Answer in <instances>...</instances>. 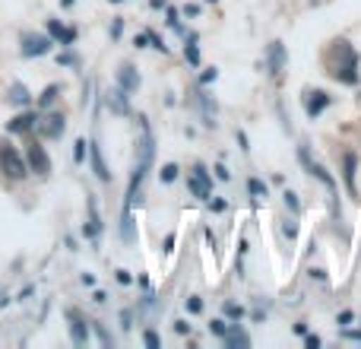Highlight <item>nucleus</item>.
Masks as SVG:
<instances>
[{"label": "nucleus", "mask_w": 361, "mask_h": 349, "mask_svg": "<svg viewBox=\"0 0 361 349\" xmlns=\"http://www.w3.org/2000/svg\"><path fill=\"white\" fill-rule=\"evenodd\" d=\"M324 67H326V73L336 83H343V86H358V80H361V73H358L361 57H358V51L352 48L349 38L330 42V48H326V54H324Z\"/></svg>", "instance_id": "obj_1"}, {"label": "nucleus", "mask_w": 361, "mask_h": 349, "mask_svg": "<svg viewBox=\"0 0 361 349\" xmlns=\"http://www.w3.org/2000/svg\"><path fill=\"white\" fill-rule=\"evenodd\" d=\"M0 174L6 181H25L29 178V165H25L23 150L10 143V140H0Z\"/></svg>", "instance_id": "obj_2"}, {"label": "nucleus", "mask_w": 361, "mask_h": 349, "mask_svg": "<svg viewBox=\"0 0 361 349\" xmlns=\"http://www.w3.org/2000/svg\"><path fill=\"white\" fill-rule=\"evenodd\" d=\"M54 48V38L48 35V32H23L19 35V54L25 57V61H35V57H44L48 51Z\"/></svg>", "instance_id": "obj_3"}, {"label": "nucleus", "mask_w": 361, "mask_h": 349, "mask_svg": "<svg viewBox=\"0 0 361 349\" xmlns=\"http://www.w3.org/2000/svg\"><path fill=\"white\" fill-rule=\"evenodd\" d=\"M63 131H67V114H63V112H54V108H48V112L38 114L35 134L42 140H61Z\"/></svg>", "instance_id": "obj_4"}, {"label": "nucleus", "mask_w": 361, "mask_h": 349, "mask_svg": "<svg viewBox=\"0 0 361 349\" xmlns=\"http://www.w3.org/2000/svg\"><path fill=\"white\" fill-rule=\"evenodd\" d=\"M25 156V165H29V174H38V178H48L51 174V156L44 153V146L38 140H29L23 150Z\"/></svg>", "instance_id": "obj_5"}, {"label": "nucleus", "mask_w": 361, "mask_h": 349, "mask_svg": "<svg viewBox=\"0 0 361 349\" xmlns=\"http://www.w3.org/2000/svg\"><path fill=\"white\" fill-rule=\"evenodd\" d=\"M63 321H67L70 340H73L76 346H86V343H89V321L82 318L76 308H67V312H63Z\"/></svg>", "instance_id": "obj_6"}, {"label": "nucleus", "mask_w": 361, "mask_h": 349, "mask_svg": "<svg viewBox=\"0 0 361 349\" xmlns=\"http://www.w3.org/2000/svg\"><path fill=\"white\" fill-rule=\"evenodd\" d=\"M298 159H301V165H305V172L311 174V178H317L320 184L326 187V191H336V178H333V174L326 172L320 162H314V159H311V153H307L305 146H301V150H298Z\"/></svg>", "instance_id": "obj_7"}, {"label": "nucleus", "mask_w": 361, "mask_h": 349, "mask_svg": "<svg viewBox=\"0 0 361 349\" xmlns=\"http://www.w3.org/2000/svg\"><path fill=\"white\" fill-rule=\"evenodd\" d=\"M35 124H38V114H35V112H29V108H23L19 114H13V118L6 121V131L29 137V134H35Z\"/></svg>", "instance_id": "obj_8"}, {"label": "nucleus", "mask_w": 361, "mask_h": 349, "mask_svg": "<svg viewBox=\"0 0 361 349\" xmlns=\"http://www.w3.org/2000/svg\"><path fill=\"white\" fill-rule=\"evenodd\" d=\"M326 108H330V93H324V89H307V93H305L307 118H320Z\"/></svg>", "instance_id": "obj_9"}, {"label": "nucleus", "mask_w": 361, "mask_h": 349, "mask_svg": "<svg viewBox=\"0 0 361 349\" xmlns=\"http://www.w3.org/2000/svg\"><path fill=\"white\" fill-rule=\"evenodd\" d=\"M286 61H288L286 45H282V42L269 45V48H267V70H269V76H279L282 70H286Z\"/></svg>", "instance_id": "obj_10"}, {"label": "nucleus", "mask_w": 361, "mask_h": 349, "mask_svg": "<svg viewBox=\"0 0 361 349\" xmlns=\"http://www.w3.org/2000/svg\"><path fill=\"white\" fill-rule=\"evenodd\" d=\"M105 102H108V108H111L114 114H121V118H127V114H130V93H124L121 86L108 89Z\"/></svg>", "instance_id": "obj_11"}, {"label": "nucleus", "mask_w": 361, "mask_h": 349, "mask_svg": "<svg viewBox=\"0 0 361 349\" xmlns=\"http://www.w3.org/2000/svg\"><path fill=\"white\" fill-rule=\"evenodd\" d=\"M48 35L54 38V45H63V48H70V45L76 42V29H67V25L54 16H48Z\"/></svg>", "instance_id": "obj_12"}, {"label": "nucleus", "mask_w": 361, "mask_h": 349, "mask_svg": "<svg viewBox=\"0 0 361 349\" xmlns=\"http://www.w3.org/2000/svg\"><path fill=\"white\" fill-rule=\"evenodd\" d=\"M140 83H143V80H140L137 67H133V64H121V67H118V86L124 89V93L133 95L140 89Z\"/></svg>", "instance_id": "obj_13"}, {"label": "nucleus", "mask_w": 361, "mask_h": 349, "mask_svg": "<svg viewBox=\"0 0 361 349\" xmlns=\"http://www.w3.org/2000/svg\"><path fill=\"white\" fill-rule=\"evenodd\" d=\"M89 159H92V172L99 174V181L102 184H108V181H111V172H108V162H105V156H102V146L95 143H89Z\"/></svg>", "instance_id": "obj_14"}, {"label": "nucleus", "mask_w": 361, "mask_h": 349, "mask_svg": "<svg viewBox=\"0 0 361 349\" xmlns=\"http://www.w3.org/2000/svg\"><path fill=\"white\" fill-rule=\"evenodd\" d=\"M6 102H10L13 108H29L32 105V93L25 83H10V89H6Z\"/></svg>", "instance_id": "obj_15"}, {"label": "nucleus", "mask_w": 361, "mask_h": 349, "mask_svg": "<svg viewBox=\"0 0 361 349\" xmlns=\"http://www.w3.org/2000/svg\"><path fill=\"white\" fill-rule=\"evenodd\" d=\"M197 102H200V114H203V124H206V127H216V114H219L216 99H212L209 93H203V89H200V93H197Z\"/></svg>", "instance_id": "obj_16"}, {"label": "nucleus", "mask_w": 361, "mask_h": 349, "mask_svg": "<svg viewBox=\"0 0 361 349\" xmlns=\"http://www.w3.org/2000/svg\"><path fill=\"white\" fill-rule=\"evenodd\" d=\"M355 172H358V156H355V153H345V156H343V178H345V187H349V194H358Z\"/></svg>", "instance_id": "obj_17"}, {"label": "nucleus", "mask_w": 361, "mask_h": 349, "mask_svg": "<svg viewBox=\"0 0 361 349\" xmlns=\"http://www.w3.org/2000/svg\"><path fill=\"white\" fill-rule=\"evenodd\" d=\"M61 89H63L61 83H51V86H44V93L38 95V108H42V112H48V108L57 102V95H61Z\"/></svg>", "instance_id": "obj_18"}, {"label": "nucleus", "mask_w": 361, "mask_h": 349, "mask_svg": "<svg viewBox=\"0 0 361 349\" xmlns=\"http://www.w3.org/2000/svg\"><path fill=\"white\" fill-rule=\"evenodd\" d=\"M121 238H124V242H137V229H133V210H121Z\"/></svg>", "instance_id": "obj_19"}, {"label": "nucleus", "mask_w": 361, "mask_h": 349, "mask_svg": "<svg viewBox=\"0 0 361 349\" xmlns=\"http://www.w3.org/2000/svg\"><path fill=\"white\" fill-rule=\"evenodd\" d=\"M187 187H190V194H193L197 200H209V194H212V184L200 181L197 174H190V178H187Z\"/></svg>", "instance_id": "obj_20"}, {"label": "nucleus", "mask_w": 361, "mask_h": 349, "mask_svg": "<svg viewBox=\"0 0 361 349\" xmlns=\"http://www.w3.org/2000/svg\"><path fill=\"white\" fill-rule=\"evenodd\" d=\"M225 346H231V349H238V346H250V337L244 331H238V324H231L228 327V333H225Z\"/></svg>", "instance_id": "obj_21"}, {"label": "nucleus", "mask_w": 361, "mask_h": 349, "mask_svg": "<svg viewBox=\"0 0 361 349\" xmlns=\"http://www.w3.org/2000/svg\"><path fill=\"white\" fill-rule=\"evenodd\" d=\"M184 57H187V64L190 67H200V48H197V35H187V45H184Z\"/></svg>", "instance_id": "obj_22"}, {"label": "nucleus", "mask_w": 361, "mask_h": 349, "mask_svg": "<svg viewBox=\"0 0 361 349\" xmlns=\"http://www.w3.org/2000/svg\"><path fill=\"white\" fill-rule=\"evenodd\" d=\"M282 235L288 238V242H295V238H298V223H295V216L292 219H282Z\"/></svg>", "instance_id": "obj_23"}, {"label": "nucleus", "mask_w": 361, "mask_h": 349, "mask_svg": "<svg viewBox=\"0 0 361 349\" xmlns=\"http://www.w3.org/2000/svg\"><path fill=\"white\" fill-rule=\"evenodd\" d=\"M92 333H95V337H99V343H102V346H114V337L105 331V327L99 324V321H95V324H92Z\"/></svg>", "instance_id": "obj_24"}, {"label": "nucleus", "mask_w": 361, "mask_h": 349, "mask_svg": "<svg viewBox=\"0 0 361 349\" xmlns=\"http://www.w3.org/2000/svg\"><path fill=\"white\" fill-rule=\"evenodd\" d=\"M247 191L254 194L257 200H260V197H267V194H269V191H267V184H263L260 178H250V181H247Z\"/></svg>", "instance_id": "obj_25"}, {"label": "nucleus", "mask_w": 361, "mask_h": 349, "mask_svg": "<svg viewBox=\"0 0 361 349\" xmlns=\"http://www.w3.org/2000/svg\"><path fill=\"white\" fill-rule=\"evenodd\" d=\"M222 312H225V318H231V321H241V318H244V308L235 305V302H225Z\"/></svg>", "instance_id": "obj_26"}, {"label": "nucleus", "mask_w": 361, "mask_h": 349, "mask_svg": "<svg viewBox=\"0 0 361 349\" xmlns=\"http://www.w3.org/2000/svg\"><path fill=\"white\" fill-rule=\"evenodd\" d=\"M178 172H180L178 165H175V162H169V165H165L162 172H159V178H162V184H171V181L178 178Z\"/></svg>", "instance_id": "obj_27"}, {"label": "nucleus", "mask_w": 361, "mask_h": 349, "mask_svg": "<svg viewBox=\"0 0 361 349\" xmlns=\"http://www.w3.org/2000/svg\"><path fill=\"white\" fill-rule=\"evenodd\" d=\"M282 200H286V206H288V210H292V216H298V213H301V203H298V194L286 191V194H282Z\"/></svg>", "instance_id": "obj_28"}, {"label": "nucleus", "mask_w": 361, "mask_h": 349, "mask_svg": "<svg viewBox=\"0 0 361 349\" xmlns=\"http://www.w3.org/2000/svg\"><path fill=\"white\" fill-rule=\"evenodd\" d=\"M86 153H89V143H86V140H76V146H73V159H76V162H82V159H86Z\"/></svg>", "instance_id": "obj_29"}, {"label": "nucleus", "mask_w": 361, "mask_h": 349, "mask_svg": "<svg viewBox=\"0 0 361 349\" xmlns=\"http://www.w3.org/2000/svg\"><path fill=\"white\" fill-rule=\"evenodd\" d=\"M57 64H63V67H80V57L70 54V51H63V54L57 57Z\"/></svg>", "instance_id": "obj_30"}, {"label": "nucleus", "mask_w": 361, "mask_h": 349, "mask_svg": "<svg viewBox=\"0 0 361 349\" xmlns=\"http://www.w3.org/2000/svg\"><path fill=\"white\" fill-rule=\"evenodd\" d=\"M143 343L149 346V349H159V346H162V340H159L156 331H146V333H143Z\"/></svg>", "instance_id": "obj_31"}, {"label": "nucleus", "mask_w": 361, "mask_h": 349, "mask_svg": "<svg viewBox=\"0 0 361 349\" xmlns=\"http://www.w3.org/2000/svg\"><path fill=\"white\" fill-rule=\"evenodd\" d=\"M146 35H149V45H152V48H156V51H162V54H169V45H165L162 38L156 35V32H146Z\"/></svg>", "instance_id": "obj_32"}, {"label": "nucleus", "mask_w": 361, "mask_h": 349, "mask_svg": "<svg viewBox=\"0 0 361 349\" xmlns=\"http://www.w3.org/2000/svg\"><path fill=\"white\" fill-rule=\"evenodd\" d=\"M187 312L200 314V312H203V299H200V295H190V299H187Z\"/></svg>", "instance_id": "obj_33"}, {"label": "nucleus", "mask_w": 361, "mask_h": 349, "mask_svg": "<svg viewBox=\"0 0 361 349\" xmlns=\"http://www.w3.org/2000/svg\"><path fill=\"white\" fill-rule=\"evenodd\" d=\"M209 333H216V337L225 340V333H228V324H225V321H212V324H209Z\"/></svg>", "instance_id": "obj_34"}, {"label": "nucleus", "mask_w": 361, "mask_h": 349, "mask_svg": "<svg viewBox=\"0 0 361 349\" xmlns=\"http://www.w3.org/2000/svg\"><path fill=\"white\" fill-rule=\"evenodd\" d=\"M114 280H118L121 286H130V283H133V273H130V270H114Z\"/></svg>", "instance_id": "obj_35"}, {"label": "nucleus", "mask_w": 361, "mask_h": 349, "mask_svg": "<svg viewBox=\"0 0 361 349\" xmlns=\"http://www.w3.org/2000/svg\"><path fill=\"white\" fill-rule=\"evenodd\" d=\"M190 172H193V174H197V178H200V181H206V184H212V174H209V172H206V165H200V162H197V165H193V169H190Z\"/></svg>", "instance_id": "obj_36"}, {"label": "nucleus", "mask_w": 361, "mask_h": 349, "mask_svg": "<svg viewBox=\"0 0 361 349\" xmlns=\"http://www.w3.org/2000/svg\"><path fill=\"white\" fill-rule=\"evenodd\" d=\"M216 76H219V70H216V67L203 70V76H200V86H209V83H216Z\"/></svg>", "instance_id": "obj_37"}, {"label": "nucleus", "mask_w": 361, "mask_h": 349, "mask_svg": "<svg viewBox=\"0 0 361 349\" xmlns=\"http://www.w3.org/2000/svg\"><path fill=\"white\" fill-rule=\"evenodd\" d=\"M169 25H171L175 32H180V35H184V25H180V19H178V10H171V6H169Z\"/></svg>", "instance_id": "obj_38"}, {"label": "nucleus", "mask_w": 361, "mask_h": 349, "mask_svg": "<svg viewBox=\"0 0 361 349\" xmlns=\"http://www.w3.org/2000/svg\"><path fill=\"white\" fill-rule=\"evenodd\" d=\"M121 327H124V331H130V327H133V312H130V308H124V312H121Z\"/></svg>", "instance_id": "obj_39"}, {"label": "nucleus", "mask_w": 361, "mask_h": 349, "mask_svg": "<svg viewBox=\"0 0 361 349\" xmlns=\"http://www.w3.org/2000/svg\"><path fill=\"white\" fill-rule=\"evenodd\" d=\"M121 32H124V19H114L111 23V38H121Z\"/></svg>", "instance_id": "obj_40"}, {"label": "nucleus", "mask_w": 361, "mask_h": 349, "mask_svg": "<svg viewBox=\"0 0 361 349\" xmlns=\"http://www.w3.org/2000/svg\"><path fill=\"white\" fill-rule=\"evenodd\" d=\"M216 178L219 181H231V172L225 169V165H216Z\"/></svg>", "instance_id": "obj_41"}, {"label": "nucleus", "mask_w": 361, "mask_h": 349, "mask_svg": "<svg viewBox=\"0 0 361 349\" xmlns=\"http://www.w3.org/2000/svg\"><path fill=\"white\" fill-rule=\"evenodd\" d=\"M92 302H95V305H105V302H108V292H102V289H95V292H92Z\"/></svg>", "instance_id": "obj_42"}, {"label": "nucleus", "mask_w": 361, "mask_h": 349, "mask_svg": "<svg viewBox=\"0 0 361 349\" xmlns=\"http://www.w3.org/2000/svg\"><path fill=\"white\" fill-rule=\"evenodd\" d=\"M235 137H238V143H241V150L247 153V150H250V146H247V134H244V131H235Z\"/></svg>", "instance_id": "obj_43"}, {"label": "nucleus", "mask_w": 361, "mask_h": 349, "mask_svg": "<svg viewBox=\"0 0 361 349\" xmlns=\"http://www.w3.org/2000/svg\"><path fill=\"white\" fill-rule=\"evenodd\" d=\"M175 331L178 333H190V324H187V321H175Z\"/></svg>", "instance_id": "obj_44"}, {"label": "nucleus", "mask_w": 361, "mask_h": 349, "mask_svg": "<svg viewBox=\"0 0 361 349\" xmlns=\"http://www.w3.org/2000/svg\"><path fill=\"white\" fill-rule=\"evenodd\" d=\"M80 280H82V286H95V276L92 273H82Z\"/></svg>", "instance_id": "obj_45"}, {"label": "nucleus", "mask_w": 361, "mask_h": 349, "mask_svg": "<svg viewBox=\"0 0 361 349\" xmlns=\"http://www.w3.org/2000/svg\"><path fill=\"white\" fill-rule=\"evenodd\" d=\"M184 13H187V16H197L200 6H197V4H187V6H184Z\"/></svg>", "instance_id": "obj_46"}, {"label": "nucleus", "mask_w": 361, "mask_h": 349, "mask_svg": "<svg viewBox=\"0 0 361 349\" xmlns=\"http://www.w3.org/2000/svg\"><path fill=\"white\" fill-rule=\"evenodd\" d=\"M209 206H212V213H222L225 210V200H212Z\"/></svg>", "instance_id": "obj_47"}, {"label": "nucleus", "mask_w": 361, "mask_h": 349, "mask_svg": "<svg viewBox=\"0 0 361 349\" xmlns=\"http://www.w3.org/2000/svg\"><path fill=\"white\" fill-rule=\"evenodd\" d=\"M32 292H35V286H25V289H23V292H19V302H25V299H29V295H32Z\"/></svg>", "instance_id": "obj_48"}, {"label": "nucleus", "mask_w": 361, "mask_h": 349, "mask_svg": "<svg viewBox=\"0 0 361 349\" xmlns=\"http://www.w3.org/2000/svg\"><path fill=\"white\" fill-rule=\"evenodd\" d=\"M165 251H169V254H171V251H175V235H169V238H165Z\"/></svg>", "instance_id": "obj_49"}, {"label": "nucleus", "mask_w": 361, "mask_h": 349, "mask_svg": "<svg viewBox=\"0 0 361 349\" xmlns=\"http://www.w3.org/2000/svg\"><path fill=\"white\" fill-rule=\"evenodd\" d=\"M320 346V337H307V349H317Z\"/></svg>", "instance_id": "obj_50"}, {"label": "nucleus", "mask_w": 361, "mask_h": 349, "mask_svg": "<svg viewBox=\"0 0 361 349\" xmlns=\"http://www.w3.org/2000/svg\"><path fill=\"white\" fill-rule=\"evenodd\" d=\"M61 4H63V6H73V4H76V0H61Z\"/></svg>", "instance_id": "obj_51"}, {"label": "nucleus", "mask_w": 361, "mask_h": 349, "mask_svg": "<svg viewBox=\"0 0 361 349\" xmlns=\"http://www.w3.org/2000/svg\"><path fill=\"white\" fill-rule=\"evenodd\" d=\"M108 4H124V0H108Z\"/></svg>", "instance_id": "obj_52"}, {"label": "nucleus", "mask_w": 361, "mask_h": 349, "mask_svg": "<svg viewBox=\"0 0 361 349\" xmlns=\"http://www.w3.org/2000/svg\"><path fill=\"white\" fill-rule=\"evenodd\" d=\"M206 4H216V0H206Z\"/></svg>", "instance_id": "obj_53"}]
</instances>
